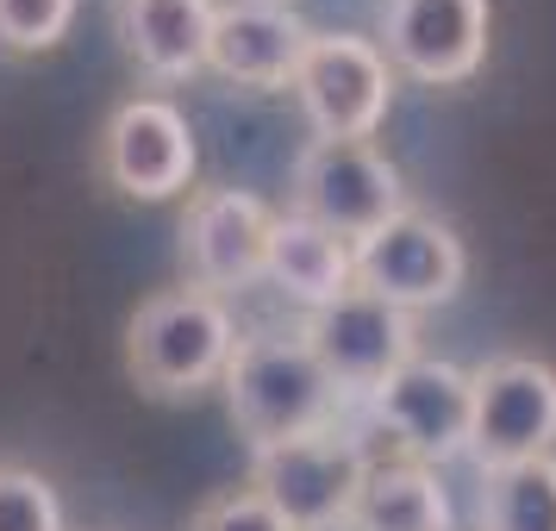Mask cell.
<instances>
[{
	"mask_svg": "<svg viewBox=\"0 0 556 531\" xmlns=\"http://www.w3.org/2000/svg\"><path fill=\"white\" fill-rule=\"evenodd\" d=\"M188 531H294V526H288L276 506L244 481V488H219V494H206V501L194 506Z\"/></svg>",
	"mask_w": 556,
	"mask_h": 531,
	"instance_id": "cell-20",
	"label": "cell"
},
{
	"mask_svg": "<svg viewBox=\"0 0 556 531\" xmlns=\"http://www.w3.org/2000/svg\"><path fill=\"white\" fill-rule=\"evenodd\" d=\"M406 206V181L376 138H313L288 176V213L338 231L351 251Z\"/></svg>",
	"mask_w": 556,
	"mask_h": 531,
	"instance_id": "cell-3",
	"label": "cell"
},
{
	"mask_svg": "<svg viewBox=\"0 0 556 531\" xmlns=\"http://www.w3.org/2000/svg\"><path fill=\"white\" fill-rule=\"evenodd\" d=\"M226 413L238 438L256 451H276L288 438H313V431L338 426L344 413V388L326 376V363L313 356L301 331H256L238 338L226 369Z\"/></svg>",
	"mask_w": 556,
	"mask_h": 531,
	"instance_id": "cell-1",
	"label": "cell"
},
{
	"mask_svg": "<svg viewBox=\"0 0 556 531\" xmlns=\"http://www.w3.org/2000/svg\"><path fill=\"white\" fill-rule=\"evenodd\" d=\"M263 281H276L288 301H301L306 313H319V306H331L338 294L356 288V251L338 238V231L313 226V219H301V213H276Z\"/></svg>",
	"mask_w": 556,
	"mask_h": 531,
	"instance_id": "cell-15",
	"label": "cell"
},
{
	"mask_svg": "<svg viewBox=\"0 0 556 531\" xmlns=\"http://www.w3.org/2000/svg\"><path fill=\"white\" fill-rule=\"evenodd\" d=\"M351 531H451V494L438 469L413 456H376L356 494Z\"/></svg>",
	"mask_w": 556,
	"mask_h": 531,
	"instance_id": "cell-16",
	"label": "cell"
},
{
	"mask_svg": "<svg viewBox=\"0 0 556 531\" xmlns=\"http://www.w3.org/2000/svg\"><path fill=\"white\" fill-rule=\"evenodd\" d=\"M394 63L381 56L376 38L363 31H313L294 76V101H301L313 138H376L388 106H394Z\"/></svg>",
	"mask_w": 556,
	"mask_h": 531,
	"instance_id": "cell-7",
	"label": "cell"
},
{
	"mask_svg": "<svg viewBox=\"0 0 556 531\" xmlns=\"http://www.w3.org/2000/svg\"><path fill=\"white\" fill-rule=\"evenodd\" d=\"M376 456L356 444V431L326 426L313 438H288L276 451L251 456V488L276 506L294 531H351L356 494Z\"/></svg>",
	"mask_w": 556,
	"mask_h": 531,
	"instance_id": "cell-4",
	"label": "cell"
},
{
	"mask_svg": "<svg viewBox=\"0 0 556 531\" xmlns=\"http://www.w3.org/2000/svg\"><path fill=\"white\" fill-rule=\"evenodd\" d=\"M476 531H556V456L488 469Z\"/></svg>",
	"mask_w": 556,
	"mask_h": 531,
	"instance_id": "cell-17",
	"label": "cell"
},
{
	"mask_svg": "<svg viewBox=\"0 0 556 531\" xmlns=\"http://www.w3.org/2000/svg\"><path fill=\"white\" fill-rule=\"evenodd\" d=\"M363 413L394 444V456H413V463L438 469V463L469 451L476 388H469V369H456L444 356H413L363 401Z\"/></svg>",
	"mask_w": 556,
	"mask_h": 531,
	"instance_id": "cell-6",
	"label": "cell"
},
{
	"mask_svg": "<svg viewBox=\"0 0 556 531\" xmlns=\"http://www.w3.org/2000/svg\"><path fill=\"white\" fill-rule=\"evenodd\" d=\"M0 531H63V501L31 463H0Z\"/></svg>",
	"mask_w": 556,
	"mask_h": 531,
	"instance_id": "cell-19",
	"label": "cell"
},
{
	"mask_svg": "<svg viewBox=\"0 0 556 531\" xmlns=\"http://www.w3.org/2000/svg\"><path fill=\"white\" fill-rule=\"evenodd\" d=\"M469 276V251L438 213L406 206L388 226H376L356 244V288H369L376 301L401 306V313H426V306L456 301V288Z\"/></svg>",
	"mask_w": 556,
	"mask_h": 531,
	"instance_id": "cell-8",
	"label": "cell"
},
{
	"mask_svg": "<svg viewBox=\"0 0 556 531\" xmlns=\"http://www.w3.org/2000/svg\"><path fill=\"white\" fill-rule=\"evenodd\" d=\"M301 338L313 344V356L326 363V376L344 388V401H369L381 381L394 376L401 363L419 356V319L401 313V306L376 301L369 288H351L331 306L306 313Z\"/></svg>",
	"mask_w": 556,
	"mask_h": 531,
	"instance_id": "cell-11",
	"label": "cell"
},
{
	"mask_svg": "<svg viewBox=\"0 0 556 531\" xmlns=\"http://www.w3.org/2000/svg\"><path fill=\"white\" fill-rule=\"evenodd\" d=\"M476 419H469V456L488 469H513L556 444V369L544 356H488L469 369Z\"/></svg>",
	"mask_w": 556,
	"mask_h": 531,
	"instance_id": "cell-9",
	"label": "cell"
},
{
	"mask_svg": "<svg viewBox=\"0 0 556 531\" xmlns=\"http://www.w3.org/2000/svg\"><path fill=\"white\" fill-rule=\"evenodd\" d=\"M113 38L151 88H181L206 69L219 0H113Z\"/></svg>",
	"mask_w": 556,
	"mask_h": 531,
	"instance_id": "cell-14",
	"label": "cell"
},
{
	"mask_svg": "<svg viewBox=\"0 0 556 531\" xmlns=\"http://www.w3.org/2000/svg\"><path fill=\"white\" fill-rule=\"evenodd\" d=\"M81 0H0V56H45L76 26Z\"/></svg>",
	"mask_w": 556,
	"mask_h": 531,
	"instance_id": "cell-18",
	"label": "cell"
},
{
	"mask_svg": "<svg viewBox=\"0 0 556 531\" xmlns=\"http://www.w3.org/2000/svg\"><path fill=\"white\" fill-rule=\"evenodd\" d=\"M194 169H201V151H194L188 113L163 94L119 101L94 138V176L126 201H176L194 188Z\"/></svg>",
	"mask_w": 556,
	"mask_h": 531,
	"instance_id": "cell-5",
	"label": "cell"
},
{
	"mask_svg": "<svg viewBox=\"0 0 556 531\" xmlns=\"http://www.w3.org/2000/svg\"><path fill=\"white\" fill-rule=\"evenodd\" d=\"M494 31L488 0H376V45L394 76L419 88H456L481 69Z\"/></svg>",
	"mask_w": 556,
	"mask_h": 531,
	"instance_id": "cell-10",
	"label": "cell"
},
{
	"mask_svg": "<svg viewBox=\"0 0 556 531\" xmlns=\"http://www.w3.org/2000/svg\"><path fill=\"white\" fill-rule=\"evenodd\" d=\"M269 231H276V213L244 194V188H194L188 206H181V263H188V281L206 288V294H244L263 281L269 269Z\"/></svg>",
	"mask_w": 556,
	"mask_h": 531,
	"instance_id": "cell-12",
	"label": "cell"
},
{
	"mask_svg": "<svg viewBox=\"0 0 556 531\" xmlns=\"http://www.w3.org/2000/svg\"><path fill=\"white\" fill-rule=\"evenodd\" d=\"M231 351H238L231 306L194 281L156 288L126 319V376L151 401H194L206 388H219Z\"/></svg>",
	"mask_w": 556,
	"mask_h": 531,
	"instance_id": "cell-2",
	"label": "cell"
},
{
	"mask_svg": "<svg viewBox=\"0 0 556 531\" xmlns=\"http://www.w3.org/2000/svg\"><path fill=\"white\" fill-rule=\"evenodd\" d=\"M313 45V26L288 0H219L206 69L251 94H288L301 76V56Z\"/></svg>",
	"mask_w": 556,
	"mask_h": 531,
	"instance_id": "cell-13",
	"label": "cell"
}]
</instances>
